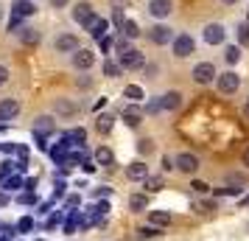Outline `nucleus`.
Masks as SVG:
<instances>
[{"label":"nucleus","instance_id":"nucleus-53","mask_svg":"<svg viewBox=\"0 0 249 241\" xmlns=\"http://www.w3.org/2000/svg\"><path fill=\"white\" fill-rule=\"evenodd\" d=\"M241 160H244V166H247V168H249V146H247V149H244V157H241Z\"/></svg>","mask_w":249,"mask_h":241},{"label":"nucleus","instance_id":"nucleus-24","mask_svg":"<svg viewBox=\"0 0 249 241\" xmlns=\"http://www.w3.org/2000/svg\"><path fill=\"white\" fill-rule=\"evenodd\" d=\"M20 42L28 45V48H34L36 42H39V34H36L34 28H23V31H20Z\"/></svg>","mask_w":249,"mask_h":241},{"label":"nucleus","instance_id":"nucleus-33","mask_svg":"<svg viewBox=\"0 0 249 241\" xmlns=\"http://www.w3.org/2000/svg\"><path fill=\"white\" fill-rule=\"evenodd\" d=\"M154 236H160V227H154V224L137 230V239H154Z\"/></svg>","mask_w":249,"mask_h":241},{"label":"nucleus","instance_id":"nucleus-11","mask_svg":"<svg viewBox=\"0 0 249 241\" xmlns=\"http://www.w3.org/2000/svg\"><path fill=\"white\" fill-rule=\"evenodd\" d=\"M92 17H95V9H92L87 0H81V3H76V6H73V20H76V23L87 25Z\"/></svg>","mask_w":249,"mask_h":241},{"label":"nucleus","instance_id":"nucleus-52","mask_svg":"<svg viewBox=\"0 0 249 241\" xmlns=\"http://www.w3.org/2000/svg\"><path fill=\"white\" fill-rule=\"evenodd\" d=\"M0 149H3V151H14V149H17V143H3Z\"/></svg>","mask_w":249,"mask_h":241},{"label":"nucleus","instance_id":"nucleus-17","mask_svg":"<svg viewBox=\"0 0 249 241\" xmlns=\"http://www.w3.org/2000/svg\"><path fill=\"white\" fill-rule=\"evenodd\" d=\"M92 160H95V166H115V151L109 146H98Z\"/></svg>","mask_w":249,"mask_h":241},{"label":"nucleus","instance_id":"nucleus-12","mask_svg":"<svg viewBox=\"0 0 249 241\" xmlns=\"http://www.w3.org/2000/svg\"><path fill=\"white\" fill-rule=\"evenodd\" d=\"M84 28H87V34H90L92 39H104V37H107V28H109V23H107L104 17H98V14H95L90 23L84 25Z\"/></svg>","mask_w":249,"mask_h":241},{"label":"nucleus","instance_id":"nucleus-46","mask_svg":"<svg viewBox=\"0 0 249 241\" xmlns=\"http://www.w3.org/2000/svg\"><path fill=\"white\" fill-rule=\"evenodd\" d=\"M157 76V65H146V79H154Z\"/></svg>","mask_w":249,"mask_h":241},{"label":"nucleus","instance_id":"nucleus-2","mask_svg":"<svg viewBox=\"0 0 249 241\" xmlns=\"http://www.w3.org/2000/svg\"><path fill=\"white\" fill-rule=\"evenodd\" d=\"M202 39H204V45H224V39H227V28L221 23H207L202 28Z\"/></svg>","mask_w":249,"mask_h":241},{"label":"nucleus","instance_id":"nucleus-56","mask_svg":"<svg viewBox=\"0 0 249 241\" xmlns=\"http://www.w3.org/2000/svg\"><path fill=\"white\" fill-rule=\"evenodd\" d=\"M221 3H227V6H232V3H238V0H221Z\"/></svg>","mask_w":249,"mask_h":241},{"label":"nucleus","instance_id":"nucleus-36","mask_svg":"<svg viewBox=\"0 0 249 241\" xmlns=\"http://www.w3.org/2000/svg\"><path fill=\"white\" fill-rule=\"evenodd\" d=\"M31 227H34V219L31 216H23L20 222H17V233H28Z\"/></svg>","mask_w":249,"mask_h":241},{"label":"nucleus","instance_id":"nucleus-55","mask_svg":"<svg viewBox=\"0 0 249 241\" xmlns=\"http://www.w3.org/2000/svg\"><path fill=\"white\" fill-rule=\"evenodd\" d=\"M244 115L249 118V98H247V104H244Z\"/></svg>","mask_w":249,"mask_h":241},{"label":"nucleus","instance_id":"nucleus-10","mask_svg":"<svg viewBox=\"0 0 249 241\" xmlns=\"http://www.w3.org/2000/svg\"><path fill=\"white\" fill-rule=\"evenodd\" d=\"M171 12H174V3H171V0H151V3H148V14H151L154 20H165Z\"/></svg>","mask_w":249,"mask_h":241},{"label":"nucleus","instance_id":"nucleus-23","mask_svg":"<svg viewBox=\"0 0 249 241\" xmlns=\"http://www.w3.org/2000/svg\"><path fill=\"white\" fill-rule=\"evenodd\" d=\"M34 12H36V6L31 0H17V3H14V14H17V17H31Z\"/></svg>","mask_w":249,"mask_h":241},{"label":"nucleus","instance_id":"nucleus-34","mask_svg":"<svg viewBox=\"0 0 249 241\" xmlns=\"http://www.w3.org/2000/svg\"><path fill=\"white\" fill-rule=\"evenodd\" d=\"M17 168V163H12V160H3V166H0V183L6 180V177H12V171Z\"/></svg>","mask_w":249,"mask_h":241},{"label":"nucleus","instance_id":"nucleus-58","mask_svg":"<svg viewBox=\"0 0 249 241\" xmlns=\"http://www.w3.org/2000/svg\"><path fill=\"white\" fill-rule=\"evenodd\" d=\"M39 241H42V239H39Z\"/></svg>","mask_w":249,"mask_h":241},{"label":"nucleus","instance_id":"nucleus-25","mask_svg":"<svg viewBox=\"0 0 249 241\" xmlns=\"http://www.w3.org/2000/svg\"><path fill=\"white\" fill-rule=\"evenodd\" d=\"M118 31H121V34H124L126 39H135V37L140 34V28H137V23H135V20H124V25H121Z\"/></svg>","mask_w":249,"mask_h":241},{"label":"nucleus","instance_id":"nucleus-50","mask_svg":"<svg viewBox=\"0 0 249 241\" xmlns=\"http://www.w3.org/2000/svg\"><path fill=\"white\" fill-rule=\"evenodd\" d=\"M146 112H160V98H157V101H151V104H148V107H146Z\"/></svg>","mask_w":249,"mask_h":241},{"label":"nucleus","instance_id":"nucleus-47","mask_svg":"<svg viewBox=\"0 0 249 241\" xmlns=\"http://www.w3.org/2000/svg\"><path fill=\"white\" fill-rule=\"evenodd\" d=\"M162 168H165V171H174L177 166H174V160H171V157H162Z\"/></svg>","mask_w":249,"mask_h":241},{"label":"nucleus","instance_id":"nucleus-8","mask_svg":"<svg viewBox=\"0 0 249 241\" xmlns=\"http://www.w3.org/2000/svg\"><path fill=\"white\" fill-rule=\"evenodd\" d=\"M92 65H95V54H92L90 48H79L73 54V68L76 70H90Z\"/></svg>","mask_w":249,"mask_h":241},{"label":"nucleus","instance_id":"nucleus-41","mask_svg":"<svg viewBox=\"0 0 249 241\" xmlns=\"http://www.w3.org/2000/svg\"><path fill=\"white\" fill-rule=\"evenodd\" d=\"M92 196H98V199H107V196H112V188H107V185H104V188H95V191H92Z\"/></svg>","mask_w":249,"mask_h":241},{"label":"nucleus","instance_id":"nucleus-42","mask_svg":"<svg viewBox=\"0 0 249 241\" xmlns=\"http://www.w3.org/2000/svg\"><path fill=\"white\" fill-rule=\"evenodd\" d=\"M17 154H20V163H28V146H23V143H17Z\"/></svg>","mask_w":249,"mask_h":241},{"label":"nucleus","instance_id":"nucleus-35","mask_svg":"<svg viewBox=\"0 0 249 241\" xmlns=\"http://www.w3.org/2000/svg\"><path fill=\"white\" fill-rule=\"evenodd\" d=\"M124 20H126L124 9H121V6H115V9H112V23H115V31H118V28L124 25Z\"/></svg>","mask_w":249,"mask_h":241},{"label":"nucleus","instance_id":"nucleus-44","mask_svg":"<svg viewBox=\"0 0 249 241\" xmlns=\"http://www.w3.org/2000/svg\"><path fill=\"white\" fill-rule=\"evenodd\" d=\"M81 168H84L87 174H92V171H95V160H84V163H81Z\"/></svg>","mask_w":249,"mask_h":241},{"label":"nucleus","instance_id":"nucleus-38","mask_svg":"<svg viewBox=\"0 0 249 241\" xmlns=\"http://www.w3.org/2000/svg\"><path fill=\"white\" fill-rule=\"evenodd\" d=\"M17 202H20V205H36V194H34V191L20 194V196H17Z\"/></svg>","mask_w":249,"mask_h":241},{"label":"nucleus","instance_id":"nucleus-18","mask_svg":"<svg viewBox=\"0 0 249 241\" xmlns=\"http://www.w3.org/2000/svg\"><path fill=\"white\" fill-rule=\"evenodd\" d=\"M34 132H39V135H51V132H56V121L51 118V115H39L34 124Z\"/></svg>","mask_w":249,"mask_h":241},{"label":"nucleus","instance_id":"nucleus-49","mask_svg":"<svg viewBox=\"0 0 249 241\" xmlns=\"http://www.w3.org/2000/svg\"><path fill=\"white\" fill-rule=\"evenodd\" d=\"M6 81H9V70H6V68H3V65H0V87H3Z\"/></svg>","mask_w":249,"mask_h":241},{"label":"nucleus","instance_id":"nucleus-7","mask_svg":"<svg viewBox=\"0 0 249 241\" xmlns=\"http://www.w3.org/2000/svg\"><path fill=\"white\" fill-rule=\"evenodd\" d=\"M148 39H151L154 45H168L171 39H174V31H171L168 25L157 23V25H151V28H148Z\"/></svg>","mask_w":249,"mask_h":241},{"label":"nucleus","instance_id":"nucleus-26","mask_svg":"<svg viewBox=\"0 0 249 241\" xmlns=\"http://www.w3.org/2000/svg\"><path fill=\"white\" fill-rule=\"evenodd\" d=\"M129 207H132L135 213H140V210H146V207H148V196H146V194H135L132 199H129Z\"/></svg>","mask_w":249,"mask_h":241},{"label":"nucleus","instance_id":"nucleus-27","mask_svg":"<svg viewBox=\"0 0 249 241\" xmlns=\"http://www.w3.org/2000/svg\"><path fill=\"white\" fill-rule=\"evenodd\" d=\"M68 135V140H73V146H84V140H87V132L81 127H76V129H70V132H65Z\"/></svg>","mask_w":249,"mask_h":241},{"label":"nucleus","instance_id":"nucleus-5","mask_svg":"<svg viewBox=\"0 0 249 241\" xmlns=\"http://www.w3.org/2000/svg\"><path fill=\"white\" fill-rule=\"evenodd\" d=\"M191 76H193V81H196V84H213L218 73H215V65H213V62H199V65L193 68Z\"/></svg>","mask_w":249,"mask_h":241},{"label":"nucleus","instance_id":"nucleus-40","mask_svg":"<svg viewBox=\"0 0 249 241\" xmlns=\"http://www.w3.org/2000/svg\"><path fill=\"white\" fill-rule=\"evenodd\" d=\"M191 188L196 191V194H207V191H210V185H207V183H202V180H193V183H191Z\"/></svg>","mask_w":249,"mask_h":241},{"label":"nucleus","instance_id":"nucleus-19","mask_svg":"<svg viewBox=\"0 0 249 241\" xmlns=\"http://www.w3.org/2000/svg\"><path fill=\"white\" fill-rule=\"evenodd\" d=\"M53 110H56L59 115H76L79 112V104L76 101H68V98H56V101H53Z\"/></svg>","mask_w":249,"mask_h":241},{"label":"nucleus","instance_id":"nucleus-43","mask_svg":"<svg viewBox=\"0 0 249 241\" xmlns=\"http://www.w3.org/2000/svg\"><path fill=\"white\" fill-rule=\"evenodd\" d=\"M98 42H101V51H112V37H104Z\"/></svg>","mask_w":249,"mask_h":241},{"label":"nucleus","instance_id":"nucleus-15","mask_svg":"<svg viewBox=\"0 0 249 241\" xmlns=\"http://www.w3.org/2000/svg\"><path fill=\"white\" fill-rule=\"evenodd\" d=\"M20 115V104L14 101V98H3L0 101V121H12Z\"/></svg>","mask_w":249,"mask_h":241},{"label":"nucleus","instance_id":"nucleus-32","mask_svg":"<svg viewBox=\"0 0 249 241\" xmlns=\"http://www.w3.org/2000/svg\"><path fill=\"white\" fill-rule=\"evenodd\" d=\"M137 151H140V154H151V151H154V140L151 138H140L137 140Z\"/></svg>","mask_w":249,"mask_h":241},{"label":"nucleus","instance_id":"nucleus-3","mask_svg":"<svg viewBox=\"0 0 249 241\" xmlns=\"http://www.w3.org/2000/svg\"><path fill=\"white\" fill-rule=\"evenodd\" d=\"M171 48H174V56L177 59H188L196 51V42H193L191 34H177L171 39Z\"/></svg>","mask_w":249,"mask_h":241},{"label":"nucleus","instance_id":"nucleus-30","mask_svg":"<svg viewBox=\"0 0 249 241\" xmlns=\"http://www.w3.org/2000/svg\"><path fill=\"white\" fill-rule=\"evenodd\" d=\"M224 59H227V65H235L238 59H241V48H238V45H227Z\"/></svg>","mask_w":249,"mask_h":241},{"label":"nucleus","instance_id":"nucleus-14","mask_svg":"<svg viewBox=\"0 0 249 241\" xmlns=\"http://www.w3.org/2000/svg\"><path fill=\"white\" fill-rule=\"evenodd\" d=\"M126 177H129L132 183H143V180L148 177V166L140 163V160H135L132 166H126Z\"/></svg>","mask_w":249,"mask_h":241},{"label":"nucleus","instance_id":"nucleus-29","mask_svg":"<svg viewBox=\"0 0 249 241\" xmlns=\"http://www.w3.org/2000/svg\"><path fill=\"white\" fill-rule=\"evenodd\" d=\"M143 188H146V194H157V191H162V180L160 177H146Z\"/></svg>","mask_w":249,"mask_h":241},{"label":"nucleus","instance_id":"nucleus-31","mask_svg":"<svg viewBox=\"0 0 249 241\" xmlns=\"http://www.w3.org/2000/svg\"><path fill=\"white\" fill-rule=\"evenodd\" d=\"M3 188H6V191H20V188H23V177H6V180H3Z\"/></svg>","mask_w":249,"mask_h":241},{"label":"nucleus","instance_id":"nucleus-16","mask_svg":"<svg viewBox=\"0 0 249 241\" xmlns=\"http://www.w3.org/2000/svg\"><path fill=\"white\" fill-rule=\"evenodd\" d=\"M121 118H124L129 127H137V124L143 121V110H140V104H129V107H124Z\"/></svg>","mask_w":249,"mask_h":241},{"label":"nucleus","instance_id":"nucleus-20","mask_svg":"<svg viewBox=\"0 0 249 241\" xmlns=\"http://www.w3.org/2000/svg\"><path fill=\"white\" fill-rule=\"evenodd\" d=\"M148 222H151L154 227H168L171 222H174V216H171L168 210H151V213H148Z\"/></svg>","mask_w":249,"mask_h":241},{"label":"nucleus","instance_id":"nucleus-51","mask_svg":"<svg viewBox=\"0 0 249 241\" xmlns=\"http://www.w3.org/2000/svg\"><path fill=\"white\" fill-rule=\"evenodd\" d=\"M59 222H62V216H59V213H53V216H51V222H48V227H56Z\"/></svg>","mask_w":249,"mask_h":241},{"label":"nucleus","instance_id":"nucleus-22","mask_svg":"<svg viewBox=\"0 0 249 241\" xmlns=\"http://www.w3.org/2000/svg\"><path fill=\"white\" fill-rule=\"evenodd\" d=\"M124 95H126V98H132V104H140L143 98H146V93H143V87H140V84H126Z\"/></svg>","mask_w":249,"mask_h":241},{"label":"nucleus","instance_id":"nucleus-28","mask_svg":"<svg viewBox=\"0 0 249 241\" xmlns=\"http://www.w3.org/2000/svg\"><path fill=\"white\" fill-rule=\"evenodd\" d=\"M121 73H124V68H121L118 62H112V59H107V62H104V76H109V79H118Z\"/></svg>","mask_w":249,"mask_h":241},{"label":"nucleus","instance_id":"nucleus-54","mask_svg":"<svg viewBox=\"0 0 249 241\" xmlns=\"http://www.w3.org/2000/svg\"><path fill=\"white\" fill-rule=\"evenodd\" d=\"M6 205H9V196H6V194H0V207H6Z\"/></svg>","mask_w":249,"mask_h":241},{"label":"nucleus","instance_id":"nucleus-6","mask_svg":"<svg viewBox=\"0 0 249 241\" xmlns=\"http://www.w3.org/2000/svg\"><path fill=\"white\" fill-rule=\"evenodd\" d=\"M174 166H177L182 174H196V171H199V157L191 154V151H182V154H177Z\"/></svg>","mask_w":249,"mask_h":241},{"label":"nucleus","instance_id":"nucleus-39","mask_svg":"<svg viewBox=\"0 0 249 241\" xmlns=\"http://www.w3.org/2000/svg\"><path fill=\"white\" fill-rule=\"evenodd\" d=\"M238 42H241V45H249V23H244L238 28Z\"/></svg>","mask_w":249,"mask_h":241},{"label":"nucleus","instance_id":"nucleus-13","mask_svg":"<svg viewBox=\"0 0 249 241\" xmlns=\"http://www.w3.org/2000/svg\"><path fill=\"white\" fill-rule=\"evenodd\" d=\"M182 107V93H177V90H168V93H162L160 95V110H179Z\"/></svg>","mask_w":249,"mask_h":241},{"label":"nucleus","instance_id":"nucleus-57","mask_svg":"<svg viewBox=\"0 0 249 241\" xmlns=\"http://www.w3.org/2000/svg\"><path fill=\"white\" fill-rule=\"evenodd\" d=\"M0 20H3V9H0Z\"/></svg>","mask_w":249,"mask_h":241},{"label":"nucleus","instance_id":"nucleus-45","mask_svg":"<svg viewBox=\"0 0 249 241\" xmlns=\"http://www.w3.org/2000/svg\"><path fill=\"white\" fill-rule=\"evenodd\" d=\"M79 202H81V199H79V194L68 196V210H70V207H79Z\"/></svg>","mask_w":249,"mask_h":241},{"label":"nucleus","instance_id":"nucleus-4","mask_svg":"<svg viewBox=\"0 0 249 241\" xmlns=\"http://www.w3.org/2000/svg\"><path fill=\"white\" fill-rule=\"evenodd\" d=\"M118 65L124 70H140V68H146V59H143V54L140 51H135V48H126V51H121L118 54Z\"/></svg>","mask_w":249,"mask_h":241},{"label":"nucleus","instance_id":"nucleus-1","mask_svg":"<svg viewBox=\"0 0 249 241\" xmlns=\"http://www.w3.org/2000/svg\"><path fill=\"white\" fill-rule=\"evenodd\" d=\"M215 87H218L221 95H232V93H238V87H241V79H238L235 70H224V73L215 76Z\"/></svg>","mask_w":249,"mask_h":241},{"label":"nucleus","instance_id":"nucleus-21","mask_svg":"<svg viewBox=\"0 0 249 241\" xmlns=\"http://www.w3.org/2000/svg\"><path fill=\"white\" fill-rule=\"evenodd\" d=\"M95 129H98L101 135H109L115 129V115H98V118H95Z\"/></svg>","mask_w":249,"mask_h":241},{"label":"nucleus","instance_id":"nucleus-9","mask_svg":"<svg viewBox=\"0 0 249 241\" xmlns=\"http://www.w3.org/2000/svg\"><path fill=\"white\" fill-rule=\"evenodd\" d=\"M53 45H56L59 54H76V51H79V37L76 34H59Z\"/></svg>","mask_w":249,"mask_h":241},{"label":"nucleus","instance_id":"nucleus-37","mask_svg":"<svg viewBox=\"0 0 249 241\" xmlns=\"http://www.w3.org/2000/svg\"><path fill=\"white\" fill-rule=\"evenodd\" d=\"M92 213H95V216H107V213H109V202H95V205H92Z\"/></svg>","mask_w":249,"mask_h":241},{"label":"nucleus","instance_id":"nucleus-48","mask_svg":"<svg viewBox=\"0 0 249 241\" xmlns=\"http://www.w3.org/2000/svg\"><path fill=\"white\" fill-rule=\"evenodd\" d=\"M48 3H51L53 9H65V6H68L70 0H48Z\"/></svg>","mask_w":249,"mask_h":241}]
</instances>
